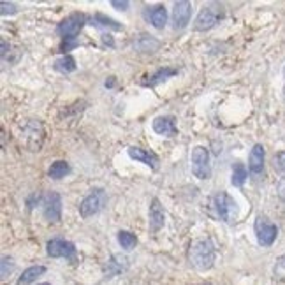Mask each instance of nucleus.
Here are the masks:
<instances>
[{"label": "nucleus", "mask_w": 285, "mask_h": 285, "mask_svg": "<svg viewBox=\"0 0 285 285\" xmlns=\"http://www.w3.org/2000/svg\"><path fill=\"white\" fill-rule=\"evenodd\" d=\"M215 257H217V252H215V246L211 243V240L203 238V240L192 241L190 250H188V259H190V263L195 269H199V271L211 269L215 264Z\"/></svg>", "instance_id": "f257e3e1"}, {"label": "nucleus", "mask_w": 285, "mask_h": 285, "mask_svg": "<svg viewBox=\"0 0 285 285\" xmlns=\"http://www.w3.org/2000/svg\"><path fill=\"white\" fill-rule=\"evenodd\" d=\"M211 206H213L215 213L220 220L224 222H233L238 215V204L225 192H217V194L211 197Z\"/></svg>", "instance_id": "f03ea898"}, {"label": "nucleus", "mask_w": 285, "mask_h": 285, "mask_svg": "<svg viewBox=\"0 0 285 285\" xmlns=\"http://www.w3.org/2000/svg\"><path fill=\"white\" fill-rule=\"evenodd\" d=\"M106 203H107L106 190L101 187L94 188V190H90V194L83 199L81 204H79V213H81L83 218H88V217H92V215L99 213V211L106 206Z\"/></svg>", "instance_id": "7ed1b4c3"}, {"label": "nucleus", "mask_w": 285, "mask_h": 285, "mask_svg": "<svg viewBox=\"0 0 285 285\" xmlns=\"http://www.w3.org/2000/svg\"><path fill=\"white\" fill-rule=\"evenodd\" d=\"M84 25H87V14L72 13L59 23L56 34L64 37V39H76V36L81 32Z\"/></svg>", "instance_id": "20e7f679"}, {"label": "nucleus", "mask_w": 285, "mask_h": 285, "mask_svg": "<svg viewBox=\"0 0 285 285\" xmlns=\"http://www.w3.org/2000/svg\"><path fill=\"white\" fill-rule=\"evenodd\" d=\"M192 173L195 178L208 180L211 176V165H210V152L204 146H195L192 150Z\"/></svg>", "instance_id": "39448f33"}, {"label": "nucleus", "mask_w": 285, "mask_h": 285, "mask_svg": "<svg viewBox=\"0 0 285 285\" xmlns=\"http://www.w3.org/2000/svg\"><path fill=\"white\" fill-rule=\"evenodd\" d=\"M253 229H255V236L261 246H271L275 243L276 236H278V227L273 224L269 218L263 217V215H259V217L255 218Z\"/></svg>", "instance_id": "423d86ee"}, {"label": "nucleus", "mask_w": 285, "mask_h": 285, "mask_svg": "<svg viewBox=\"0 0 285 285\" xmlns=\"http://www.w3.org/2000/svg\"><path fill=\"white\" fill-rule=\"evenodd\" d=\"M23 139L25 145L28 146L32 152H39L44 139V130H42V123L39 120H28L23 127Z\"/></svg>", "instance_id": "0eeeda50"}, {"label": "nucleus", "mask_w": 285, "mask_h": 285, "mask_svg": "<svg viewBox=\"0 0 285 285\" xmlns=\"http://www.w3.org/2000/svg\"><path fill=\"white\" fill-rule=\"evenodd\" d=\"M46 252L49 257H64V259L74 261L76 259V246L74 243L62 238H53L46 243Z\"/></svg>", "instance_id": "6e6552de"}, {"label": "nucleus", "mask_w": 285, "mask_h": 285, "mask_svg": "<svg viewBox=\"0 0 285 285\" xmlns=\"http://www.w3.org/2000/svg\"><path fill=\"white\" fill-rule=\"evenodd\" d=\"M42 213L48 222H60L62 218V197L59 192H48L42 199Z\"/></svg>", "instance_id": "1a4fd4ad"}, {"label": "nucleus", "mask_w": 285, "mask_h": 285, "mask_svg": "<svg viewBox=\"0 0 285 285\" xmlns=\"http://www.w3.org/2000/svg\"><path fill=\"white\" fill-rule=\"evenodd\" d=\"M222 18V13L218 9H215V7L211 6H204L201 11H199L197 18H195L194 21V30H208L211 28V26L215 25L218 20Z\"/></svg>", "instance_id": "9d476101"}, {"label": "nucleus", "mask_w": 285, "mask_h": 285, "mask_svg": "<svg viewBox=\"0 0 285 285\" xmlns=\"http://www.w3.org/2000/svg\"><path fill=\"white\" fill-rule=\"evenodd\" d=\"M148 218H150V231H152V233H159V231L164 227L165 213H164L162 203H160L157 197H153L152 203H150Z\"/></svg>", "instance_id": "9b49d317"}, {"label": "nucleus", "mask_w": 285, "mask_h": 285, "mask_svg": "<svg viewBox=\"0 0 285 285\" xmlns=\"http://www.w3.org/2000/svg\"><path fill=\"white\" fill-rule=\"evenodd\" d=\"M190 4L185 2V0L176 2L175 9H173V26H175V30H183L188 25V21H190Z\"/></svg>", "instance_id": "f8f14e48"}, {"label": "nucleus", "mask_w": 285, "mask_h": 285, "mask_svg": "<svg viewBox=\"0 0 285 285\" xmlns=\"http://www.w3.org/2000/svg\"><path fill=\"white\" fill-rule=\"evenodd\" d=\"M127 153H129L130 159L139 160V162L146 164L148 167H152V169L159 167V157H157L153 152H150V150H142V148H137V146H130V148L127 150Z\"/></svg>", "instance_id": "ddd939ff"}, {"label": "nucleus", "mask_w": 285, "mask_h": 285, "mask_svg": "<svg viewBox=\"0 0 285 285\" xmlns=\"http://www.w3.org/2000/svg\"><path fill=\"white\" fill-rule=\"evenodd\" d=\"M153 130L160 136H176L178 134V129H176L175 117L167 115V117H157L152 123Z\"/></svg>", "instance_id": "4468645a"}, {"label": "nucleus", "mask_w": 285, "mask_h": 285, "mask_svg": "<svg viewBox=\"0 0 285 285\" xmlns=\"http://www.w3.org/2000/svg\"><path fill=\"white\" fill-rule=\"evenodd\" d=\"M250 173L259 175L264 169V146L263 145H253L252 152H250V164H248Z\"/></svg>", "instance_id": "2eb2a0df"}, {"label": "nucleus", "mask_w": 285, "mask_h": 285, "mask_svg": "<svg viewBox=\"0 0 285 285\" xmlns=\"http://www.w3.org/2000/svg\"><path fill=\"white\" fill-rule=\"evenodd\" d=\"M176 74H178V69H175V67H160L159 71L155 72V74L150 76L148 81H142V84H145V87H157V84L164 83L165 79L173 78V76H176Z\"/></svg>", "instance_id": "dca6fc26"}, {"label": "nucleus", "mask_w": 285, "mask_h": 285, "mask_svg": "<svg viewBox=\"0 0 285 285\" xmlns=\"http://www.w3.org/2000/svg\"><path fill=\"white\" fill-rule=\"evenodd\" d=\"M90 25L94 26H99V28H107V30H122V23H118L117 20H113V18L106 16V14L102 13H95L94 16L90 18Z\"/></svg>", "instance_id": "f3484780"}, {"label": "nucleus", "mask_w": 285, "mask_h": 285, "mask_svg": "<svg viewBox=\"0 0 285 285\" xmlns=\"http://www.w3.org/2000/svg\"><path fill=\"white\" fill-rule=\"evenodd\" d=\"M148 20L155 28H164L165 21H167V11H165V6H155L150 7L148 11Z\"/></svg>", "instance_id": "a211bd4d"}, {"label": "nucleus", "mask_w": 285, "mask_h": 285, "mask_svg": "<svg viewBox=\"0 0 285 285\" xmlns=\"http://www.w3.org/2000/svg\"><path fill=\"white\" fill-rule=\"evenodd\" d=\"M44 271H46L44 266H30V268H26L25 271L21 273L20 278H18V285H30L34 280L39 278Z\"/></svg>", "instance_id": "6ab92c4d"}, {"label": "nucleus", "mask_w": 285, "mask_h": 285, "mask_svg": "<svg viewBox=\"0 0 285 285\" xmlns=\"http://www.w3.org/2000/svg\"><path fill=\"white\" fill-rule=\"evenodd\" d=\"M134 46H136V49H139L142 53H153L155 49L160 48V42L155 39L153 36H141L139 39L134 42Z\"/></svg>", "instance_id": "aec40b11"}, {"label": "nucleus", "mask_w": 285, "mask_h": 285, "mask_svg": "<svg viewBox=\"0 0 285 285\" xmlns=\"http://www.w3.org/2000/svg\"><path fill=\"white\" fill-rule=\"evenodd\" d=\"M69 173H71V165L65 162V160H56V162L51 164L48 175L51 176L53 180H60V178H64L65 175H69Z\"/></svg>", "instance_id": "412c9836"}, {"label": "nucleus", "mask_w": 285, "mask_h": 285, "mask_svg": "<svg viewBox=\"0 0 285 285\" xmlns=\"http://www.w3.org/2000/svg\"><path fill=\"white\" fill-rule=\"evenodd\" d=\"M246 176H248V173H246V167L241 162H236L233 165V176H231V183L234 185V187H243V183L246 182Z\"/></svg>", "instance_id": "4be33fe9"}, {"label": "nucleus", "mask_w": 285, "mask_h": 285, "mask_svg": "<svg viewBox=\"0 0 285 285\" xmlns=\"http://www.w3.org/2000/svg\"><path fill=\"white\" fill-rule=\"evenodd\" d=\"M55 69L59 72H64V74H67V72H72V71H76V60L72 59L71 55H64V56H60V59H56L55 60Z\"/></svg>", "instance_id": "5701e85b"}, {"label": "nucleus", "mask_w": 285, "mask_h": 285, "mask_svg": "<svg viewBox=\"0 0 285 285\" xmlns=\"http://www.w3.org/2000/svg\"><path fill=\"white\" fill-rule=\"evenodd\" d=\"M118 243L122 245V248L132 250L134 246L137 245V238H136V234H132L130 231H120V233H118Z\"/></svg>", "instance_id": "b1692460"}, {"label": "nucleus", "mask_w": 285, "mask_h": 285, "mask_svg": "<svg viewBox=\"0 0 285 285\" xmlns=\"http://www.w3.org/2000/svg\"><path fill=\"white\" fill-rule=\"evenodd\" d=\"M273 275H275V278L278 280V282L285 283V253L276 259L275 268H273Z\"/></svg>", "instance_id": "393cba45"}, {"label": "nucleus", "mask_w": 285, "mask_h": 285, "mask_svg": "<svg viewBox=\"0 0 285 285\" xmlns=\"http://www.w3.org/2000/svg\"><path fill=\"white\" fill-rule=\"evenodd\" d=\"M14 271V261L11 257H2V280L11 276Z\"/></svg>", "instance_id": "a878e982"}, {"label": "nucleus", "mask_w": 285, "mask_h": 285, "mask_svg": "<svg viewBox=\"0 0 285 285\" xmlns=\"http://www.w3.org/2000/svg\"><path fill=\"white\" fill-rule=\"evenodd\" d=\"M273 162H275V169H276V171H278L280 175H285V150H283V152L276 153L275 160H273Z\"/></svg>", "instance_id": "bb28decb"}, {"label": "nucleus", "mask_w": 285, "mask_h": 285, "mask_svg": "<svg viewBox=\"0 0 285 285\" xmlns=\"http://www.w3.org/2000/svg\"><path fill=\"white\" fill-rule=\"evenodd\" d=\"M79 46V42L78 39H64L62 41V44H60V51H71V49H74V48H78Z\"/></svg>", "instance_id": "cd10ccee"}, {"label": "nucleus", "mask_w": 285, "mask_h": 285, "mask_svg": "<svg viewBox=\"0 0 285 285\" xmlns=\"http://www.w3.org/2000/svg\"><path fill=\"white\" fill-rule=\"evenodd\" d=\"M0 7H2V16L16 13V6H14L13 2H7V0H2V2H0Z\"/></svg>", "instance_id": "c85d7f7f"}, {"label": "nucleus", "mask_w": 285, "mask_h": 285, "mask_svg": "<svg viewBox=\"0 0 285 285\" xmlns=\"http://www.w3.org/2000/svg\"><path fill=\"white\" fill-rule=\"evenodd\" d=\"M111 6L117 7V9H120V11H125L127 7H129V2H118V0H113V2H111Z\"/></svg>", "instance_id": "c756f323"}, {"label": "nucleus", "mask_w": 285, "mask_h": 285, "mask_svg": "<svg viewBox=\"0 0 285 285\" xmlns=\"http://www.w3.org/2000/svg\"><path fill=\"white\" fill-rule=\"evenodd\" d=\"M102 42L109 46V48H113V46H115V41H113V37H111L109 34H102Z\"/></svg>", "instance_id": "7c9ffc66"}, {"label": "nucleus", "mask_w": 285, "mask_h": 285, "mask_svg": "<svg viewBox=\"0 0 285 285\" xmlns=\"http://www.w3.org/2000/svg\"><path fill=\"white\" fill-rule=\"evenodd\" d=\"M278 195L282 199H285V180H283L282 183H280V187H278Z\"/></svg>", "instance_id": "2f4dec72"}, {"label": "nucleus", "mask_w": 285, "mask_h": 285, "mask_svg": "<svg viewBox=\"0 0 285 285\" xmlns=\"http://www.w3.org/2000/svg\"><path fill=\"white\" fill-rule=\"evenodd\" d=\"M115 84V78H109V81H106V87H113Z\"/></svg>", "instance_id": "473e14b6"}, {"label": "nucleus", "mask_w": 285, "mask_h": 285, "mask_svg": "<svg viewBox=\"0 0 285 285\" xmlns=\"http://www.w3.org/2000/svg\"><path fill=\"white\" fill-rule=\"evenodd\" d=\"M39 285H51V283H39Z\"/></svg>", "instance_id": "72a5a7b5"}, {"label": "nucleus", "mask_w": 285, "mask_h": 285, "mask_svg": "<svg viewBox=\"0 0 285 285\" xmlns=\"http://www.w3.org/2000/svg\"><path fill=\"white\" fill-rule=\"evenodd\" d=\"M283 74H285V72H283Z\"/></svg>", "instance_id": "f704fd0d"}]
</instances>
